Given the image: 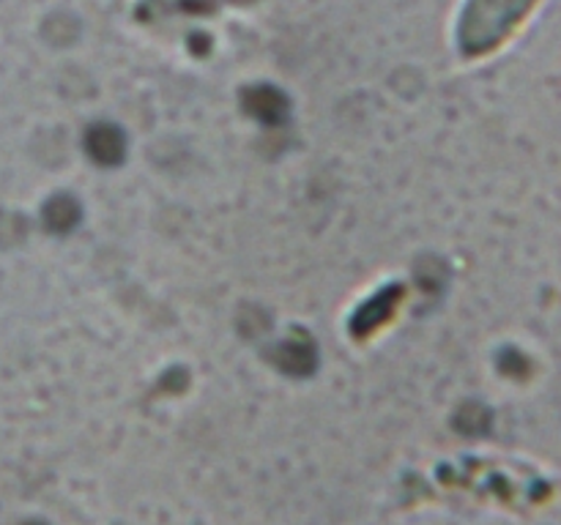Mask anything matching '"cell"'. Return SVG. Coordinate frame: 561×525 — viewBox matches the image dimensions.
Returning a JSON list of instances; mask_svg holds the SVG:
<instances>
[{"mask_svg": "<svg viewBox=\"0 0 561 525\" xmlns=\"http://www.w3.org/2000/svg\"><path fill=\"white\" fill-rule=\"evenodd\" d=\"M277 350V364L290 375H310L316 370V348L305 337L288 339Z\"/></svg>", "mask_w": 561, "mask_h": 525, "instance_id": "cell-4", "label": "cell"}, {"mask_svg": "<svg viewBox=\"0 0 561 525\" xmlns=\"http://www.w3.org/2000/svg\"><path fill=\"white\" fill-rule=\"evenodd\" d=\"M244 104H247V109H250L252 118H257L261 124L277 126L288 118V102H285L283 93L274 91V88H268V85L255 88V91L247 93Z\"/></svg>", "mask_w": 561, "mask_h": 525, "instance_id": "cell-3", "label": "cell"}, {"mask_svg": "<svg viewBox=\"0 0 561 525\" xmlns=\"http://www.w3.org/2000/svg\"><path fill=\"white\" fill-rule=\"evenodd\" d=\"M88 156L104 167H115L126 156V137L115 124H93L85 131Z\"/></svg>", "mask_w": 561, "mask_h": 525, "instance_id": "cell-2", "label": "cell"}, {"mask_svg": "<svg viewBox=\"0 0 561 525\" xmlns=\"http://www.w3.org/2000/svg\"><path fill=\"white\" fill-rule=\"evenodd\" d=\"M80 219L82 208L71 195H55L53 200L47 202V208H44V224H47L53 233H69V230H75L77 224H80Z\"/></svg>", "mask_w": 561, "mask_h": 525, "instance_id": "cell-5", "label": "cell"}, {"mask_svg": "<svg viewBox=\"0 0 561 525\" xmlns=\"http://www.w3.org/2000/svg\"><path fill=\"white\" fill-rule=\"evenodd\" d=\"M529 3L531 0H469L460 16V49L466 55H480L496 47Z\"/></svg>", "mask_w": 561, "mask_h": 525, "instance_id": "cell-1", "label": "cell"}]
</instances>
